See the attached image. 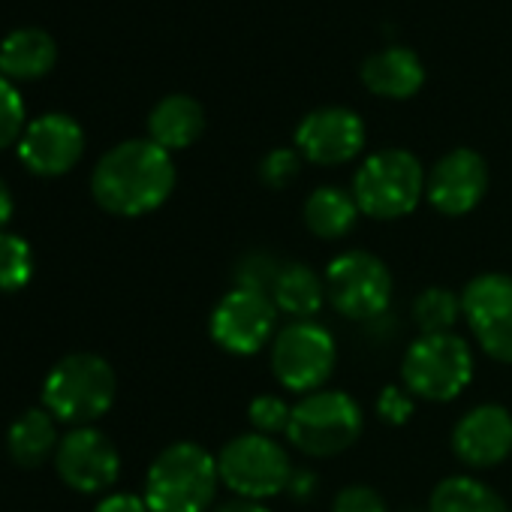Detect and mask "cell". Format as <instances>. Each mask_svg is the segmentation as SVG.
<instances>
[{
    "label": "cell",
    "instance_id": "30bf717a",
    "mask_svg": "<svg viewBox=\"0 0 512 512\" xmlns=\"http://www.w3.org/2000/svg\"><path fill=\"white\" fill-rule=\"evenodd\" d=\"M278 305L269 293L232 287L208 317L211 341L229 356H256L278 335Z\"/></svg>",
    "mask_w": 512,
    "mask_h": 512
},
{
    "label": "cell",
    "instance_id": "277c9868",
    "mask_svg": "<svg viewBox=\"0 0 512 512\" xmlns=\"http://www.w3.org/2000/svg\"><path fill=\"white\" fill-rule=\"evenodd\" d=\"M118 377L112 365L97 353H70L46 377L43 404L46 410L70 425H91L115 404Z\"/></svg>",
    "mask_w": 512,
    "mask_h": 512
},
{
    "label": "cell",
    "instance_id": "7c38bea8",
    "mask_svg": "<svg viewBox=\"0 0 512 512\" xmlns=\"http://www.w3.org/2000/svg\"><path fill=\"white\" fill-rule=\"evenodd\" d=\"M365 121L347 106H323L308 112L296 127V151L317 166H341L365 151Z\"/></svg>",
    "mask_w": 512,
    "mask_h": 512
},
{
    "label": "cell",
    "instance_id": "f546056e",
    "mask_svg": "<svg viewBox=\"0 0 512 512\" xmlns=\"http://www.w3.org/2000/svg\"><path fill=\"white\" fill-rule=\"evenodd\" d=\"M380 422L392 425V428H401L413 419L416 413V398L404 389V386H383L380 395H377V404H374Z\"/></svg>",
    "mask_w": 512,
    "mask_h": 512
},
{
    "label": "cell",
    "instance_id": "ac0fdd59",
    "mask_svg": "<svg viewBox=\"0 0 512 512\" xmlns=\"http://www.w3.org/2000/svg\"><path fill=\"white\" fill-rule=\"evenodd\" d=\"M202 130H205V109L190 94H169L148 115V139L169 154L190 148L202 136Z\"/></svg>",
    "mask_w": 512,
    "mask_h": 512
},
{
    "label": "cell",
    "instance_id": "ba28073f",
    "mask_svg": "<svg viewBox=\"0 0 512 512\" xmlns=\"http://www.w3.org/2000/svg\"><path fill=\"white\" fill-rule=\"evenodd\" d=\"M269 362L275 380L305 398L311 392H320L335 374L338 344L332 332L317 320H293L275 335Z\"/></svg>",
    "mask_w": 512,
    "mask_h": 512
},
{
    "label": "cell",
    "instance_id": "836d02e7",
    "mask_svg": "<svg viewBox=\"0 0 512 512\" xmlns=\"http://www.w3.org/2000/svg\"><path fill=\"white\" fill-rule=\"evenodd\" d=\"M214 512H272V509H266L263 503H256V500H241V497H235V500H229V503H220Z\"/></svg>",
    "mask_w": 512,
    "mask_h": 512
},
{
    "label": "cell",
    "instance_id": "d4e9b609",
    "mask_svg": "<svg viewBox=\"0 0 512 512\" xmlns=\"http://www.w3.org/2000/svg\"><path fill=\"white\" fill-rule=\"evenodd\" d=\"M34 278V250L16 232H0V293H16Z\"/></svg>",
    "mask_w": 512,
    "mask_h": 512
},
{
    "label": "cell",
    "instance_id": "d6a6232c",
    "mask_svg": "<svg viewBox=\"0 0 512 512\" xmlns=\"http://www.w3.org/2000/svg\"><path fill=\"white\" fill-rule=\"evenodd\" d=\"M317 485H320V479H317L314 470H296L293 479H290L287 494H293L296 500H311L317 494Z\"/></svg>",
    "mask_w": 512,
    "mask_h": 512
},
{
    "label": "cell",
    "instance_id": "4dcf8cb0",
    "mask_svg": "<svg viewBox=\"0 0 512 512\" xmlns=\"http://www.w3.org/2000/svg\"><path fill=\"white\" fill-rule=\"evenodd\" d=\"M332 512H389L383 494L371 485H362V482H353L347 488H341L335 494V503H332Z\"/></svg>",
    "mask_w": 512,
    "mask_h": 512
},
{
    "label": "cell",
    "instance_id": "7a4b0ae2",
    "mask_svg": "<svg viewBox=\"0 0 512 512\" xmlns=\"http://www.w3.org/2000/svg\"><path fill=\"white\" fill-rule=\"evenodd\" d=\"M217 488V455L199 443L178 440L151 461L142 497L151 512H205L211 509Z\"/></svg>",
    "mask_w": 512,
    "mask_h": 512
},
{
    "label": "cell",
    "instance_id": "603a6c76",
    "mask_svg": "<svg viewBox=\"0 0 512 512\" xmlns=\"http://www.w3.org/2000/svg\"><path fill=\"white\" fill-rule=\"evenodd\" d=\"M428 512H509L506 500L476 476H446L428 497Z\"/></svg>",
    "mask_w": 512,
    "mask_h": 512
},
{
    "label": "cell",
    "instance_id": "6da1fadb",
    "mask_svg": "<svg viewBox=\"0 0 512 512\" xmlns=\"http://www.w3.org/2000/svg\"><path fill=\"white\" fill-rule=\"evenodd\" d=\"M175 190V163L151 139H127L106 151L91 175V193L100 208L118 217L157 211Z\"/></svg>",
    "mask_w": 512,
    "mask_h": 512
},
{
    "label": "cell",
    "instance_id": "3957f363",
    "mask_svg": "<svg viewBox=\"0 0 512 512\" xmlns=\"http://www.w3.org/2000/svg\"><path fill=\"white\" fill-rule=\"evenodd\" d=\"M425 178L419 157L404 148H383L362 160L353 175V199L371 220H401L425 199Z\"/></svg>",
    "mask_w": 512,
    "mask_h": 512
},
{
    "label": "cell",
    "instance_id": "9c48e42d",
    "mask_svg": "<svg viewBox=\"0 0 512 512\" xmlns=\"http://www.w3.org/2000/svg\"><path fill=\"white\" fill-rule=\"evenodd\" d=\"M326 299L329 305L347 317V320H374L383 317L392 293H395V281L389 266L380 260V256L368 253V250H344L335 260L326 266Z\"/></svg>",
    "mask_w": 512,
    "mask_h": 512
},
{
    "label": "cell",
    "instance_id": "f1b7e54d",
    "mask_svg": "<svg viewBox=\"0 0 512 512\" xmlns=\"http://www.w3.org/2000/svg\"><path fill=\"white\" fill-rule=\"evenodd\" d=\"M302 172V154L296 148H275L260 160V181L266 187L284 190Z\"/></svg>",
    "mask_w": 512,
    "mask_h": 512
},
{
    "label": "cell",
    "instance_id": "cb8c5ba5",
    "mask_svg": "<svg viewBox=\"0 0 512 512\" xmlns=\"http://www.w3.org/2000/svg\"><path fill=\"white\" fill-rule=\"evenodd\" d=\"M413 320L422 335L452 332L461 320V296L449 287H425L413 299Z\"/></svg>",
    "mask_w": 512,
    "mask_h": 512
},
{
    "label": "cell",
    "instance_id": "8fae6325",
    "mask_svg": "<svg viewBox=\"0 0 512 512\" xmlns=\"http://www.w3.org/2000/svg\"><path fill=\"white\" fill-rule=\"evenodd\" d=\"M461 320L467 323L479 350L512 365V278L503 272H482L461 290Z\"/></svg>",
    "mask_w": 512,
    "mask_h": 512
},
{
    "label": "cell",
    "instance_id": "ffe728a7",
    "mask_svg": "<svg viewBox=\"0 0 512 512\" xmlns=\"http://www.w3.org/2000/svg\"><path fill=\"white\" fill-rule=\"evenodd\" d=\"M359 214L362 211H359L353 193L344 190V187H335V184L317 187L305 199V208H302V217H305L308 232L317 235V238H323V241H341V238H347L356 229Z\"/></svg>",
    "mask_w": 512,
    "mask_h": 512
},
{
    "label": "cell",
    "instance_id": "7402d4cb",
    "mask_svg": "<svg viewBox=\"0 0 512 512\" xmlns=\"http://www.w3.org/2000/svg\"><path fill=\"white\" fill-rule=\"evenodd\" d=\"M58 428H55V416L43 407V410H25L7 434V449L10 458L22 467H37L43 464L49 455L58 452Z\"/></svg>",
    "mask_w": 512,
    "mask_h": 512
},
{
    "label": "cell",
    "instance_id": "5bb4252c",
    "mask_svg": "<svg viewBox=\"0 0 512 512\" xmlns=\"http://www.w3.org/2000/svg\"><path fill=\"white\" fill-rule=\"evenodd\" d=\"M58 476L82 491V494H100L112 488L121 476V452L118 446L97 428L85 425L70 431L55 452Z\"/></svg>",
    "mask_w": 512,
    "mask_h": 512
},
{
    "label": "cell",
    "instance_id": "9a60e30c",
    "mask_svg": "<svg viewBox=\"0 0 512 512\" xmlns=\"http://www.w3.org/2000/svg\"><path fill=\"white\" fill-rule=\"evenodd\" d=\"M85 151V133L76 118L64 112H49L31 121L19 139V157L34 175H64L70 172Z\"/></svg>",
    "mask_w": 512,
    "mask_h": 512
},
{
    "label": "cell",
    "instance_id": "4fadbf2b",
    "mask_svg": "<svg viewBox=\"0 0 512 512\" xmlns=\"http://www.w3.org/2000/svg\"><path fill=\"white\" fill-rule=\"evenodd\" d=\"M488 193V163L473 148H452L443 154L428 178H425V199L434 211L446 217L470 214Z\"/></svg>",
    "mask_w": 512,
    "mask_h": 512
},
{
    "label": "cell",
    "instance_id": "8992f818",
    "mask_svg": "<svg viewBox=\"0 0 512 512\" xmlns=\"http://www.w3.org/2000/svg\"><path fill=\"white\" fill-rule=\"evenodd\" d=\"M217 470L220 482L235 497L256 503L284 494L296 473L290 452L275 437L256 431L235 434L232 440H226L217 452Z\"/></svg>",
    "mask_w": 512,
    "mask_h": 512
},
{
    "label": "cell",
    "instance_id": "e575fe53",
    "mask_svg": "<svg viewBox=\"0 0 512 512\" xmlns=\"http://www.w3.org/2000/svg\"><path fill=\"white\" fill-rule=\"evenodd\" d=\"M10 217H13V193L4 184V178H0V232H4V226L10 223Z\"/></svg>",
    "mask_w": 512,
    "mask_h": 512
},
{
    "label": "cell",
    "instance_id": "484cf974",
    "mask_svg": "<svg viewBox=\"0 0 512 512\" xmlns=\"http://www.w3.org/2000/svg\"><path fill=\"white\" fill-rule=\"evenodd\" d=\"M281 263L275 260L272 253H263V250H253V253H244L232 278H235V287H244V290H260V293H269L272 296V287L281 275Z\"/></svg>",
    "mask_w": 512,
    "mask_h": 512
},
{
    "label": "cell",
    "instance_id": "4316f807",
    "mask_svg": "<svg viewBox=\"0 0 512 512\" xmlns=\"http://www.w3.org/2000/svg\"><path fill=\"white\" fill-rule=\"evenodd\" d=\"M247 419L253 425L256 434H266V437H278L290 431V419H293V407L278 398V395H256L247 407Z\"/></svg>",
    "mask_w": 512,
    "mask_h": 512
},
{
    "label": "cell",
    "instance_id": "83f0119b",
    "mask_svg": "<svg viewBox=\"0 0 512 512\" xmlns=\"http://www.w3.org/2000/svg\"><path fill=\"white\" fill-rule=\"evenodd\" d=\"M25 133V103L7 76H0V148H10Z\"/></svg>",
    "mask_w": 512,
    "mask_h": 512
},
{
    "label": "cell",
    "instance_id": "1f68e13d",
    "mask_svg": "<svg viewBox=\"0 0 512 512\" xmlns=\"http://www.w3.org/2000/svg\"><path fill=\"white\" fill-rule=\"evenodd\" d=\"M94 512H151L145 497L139 494H130V491H115V494H106Z\"/></svg>",
    "mask_w": 512,
    "mask_h": 512
},
{
    "label": "cell",
    "instance_id": "52a82bcc",
    "mask_svg": "<svg viewBox=\"0 0 512 512\" xmlns=\"http://www.w3.org/2000/svg\"><path fill=\"white\" fill-rule=\"evenodd\" d=\"M365 428V413L350 392L320 389L293 404L290 443L308 458H335L347 452Z\"/></svg>",
    "mask_w": 512,
    "mask_h": 512
},
{
    "label": "cell",
    "instance_id": "e0dca14e",
    "mask_svg": "<svg viewBox=\"0 0 512 512\" xmlns=\"http://www.w3.org/2000/svg\"><path fill=\"white\" fill-rule=\"evenodd\" d=\"M359 76H362L365 88L383 100H410L425 85L422 58L404 46H389V49L368 55L362 61Z\"/></svg>",
    "mask_w": 512,
    "mask_h": 512
},
{
    "label": "cell",
    "instance_id": "d6986e66",
    "mask_svg": "<svg viewBox=\"0 0 512 512\" xmlns=\"http://www.w3.org/2000/svg\"><path fill=\"white\" fill-rule=\"evenodd\" d=\"M58 61V46L43 28H19L0 43V73L7 79H40Z\"/></svg>",
    "mask_w": 512,
    "mask_h": 512
},
{
    "label": "cell",
    "instance_id": "44dd1931",
    "mask_svg": "<svg viewBox=\"0 0 512 512\" xmlns=\"http://www.w3.org/2000/svg\"><path fill=\"white\" fill-rule=\"evenodd\" d=\"M272 299L281 314L293 320H311L326 302V281L308 263H284L272 287Z\"/></svg>",
    "mask_w": 512,
    "mask_h": 512
},
{
    "label": "cell",
    "instance_id": "5b68a950",
    "mask_svg": "<svg viewBox=\"0 0 512 512\" xmlns=\"http://www.w3.org/2000/svg\"><path fill=\"white\" fill-rule=\"evenodd\" d=\"M473 350L455 332L419 335L401 362V386L431 404L455 401L473 380Z\"/></svg>",
    "mask_w": 512,
    "mask_h": 512
},
{
    "label": "cell",
    "instance_id": "2e32d148",
    "mask_svg": "<svg viewBox=\"0 0 512 512\" xmlns=\"http://www.w3.org/2000/svg\"><path fill=\"white\" fill-rule=\"evenodd\" d=\"M452 452L473 470H488L512 455V413L503 404H479L452 428Z\"/></svg>",
    "mask_w": 512,
    "mask_h": 512
}]
</instances>
